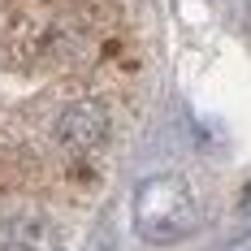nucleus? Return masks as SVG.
<instances>
[{
    "instance_id": "f257e3e1",
    "label": "nucleus",
    "mask_w": 251,
    "mask_h": 251,
    "mask_svg": "<svg viewBox=\"0 0 251 251\" xmlns=\"http://www.w3.org/2000/svg\"><path fill=\"white\" fill-rule=\"evenodd\" d=\"M130 217H134L139 238H148V243H182L200 221V200H195L186 177L156 174L148 182H139Z\"/></svg>"
},
{
    "instance_id": "f03ea898",
    "label": "nucleus",
    "mask_w": 251,
    "mask_h": 251,
    "mask_svg": "<svg viewBox=\"0 0 251 251\" xmlns=\"http://www.w3.org/2000/svg\"><path fill=\"white\" fill-rule=\"evenodd\" d=\"M56 139H61V148L70 151V156H91L108 139V108L100 100L70 104L61 113V122H56Z\"/></svg>"
},
{
    "instance_id": "7ed1b4c3",
    "label": "nucleus",
    "mask_w": 251,
    "mask_h": 251,
    "mask_svg": "<svg viewBox=\"0 0 251 251\" xmlns=\"http://www.w3.org/2000/svg\"><path fill=\"white\" fill-rule=\"evenodd\" d=\"M243 221L251 226V182H247V191H243Z\"/></svg>"
}]
</instances>
